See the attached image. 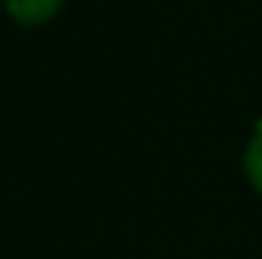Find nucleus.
<instances>
[{
    "label": "nucleus",
    "instance_id": "1",
    "mask_svg": "<svg viewBox=\"0 0 262 259\" xmlns=\"http://www.w3.org/2000/svg\"><path fill=\"white\" fill-rule=\"evenodd\" d=\"M67 0H4L7 17L20 27H40L50 24L60 10H63Z\"/></svg>",
    "mask_w": 262,
    "mask_h": 259
},
{
    "label": "nucleus",
    "instance_id": "2",
    "mask_svg": "<svg viewBox=\"0 0 262 259\" xmlns=\"http://www.w3.org/2000/svg\"><path fill=\"white\" fill-rule=\"evenodd\" d=\"M243 169H246V180L252 183V189L262 196V123H259L256 136L249 140V146L243 153Z\"/></svg>",
    "mask_w": 262,
    "mask_h": 259
}]
</instances>
